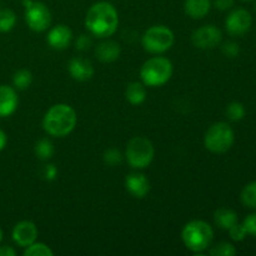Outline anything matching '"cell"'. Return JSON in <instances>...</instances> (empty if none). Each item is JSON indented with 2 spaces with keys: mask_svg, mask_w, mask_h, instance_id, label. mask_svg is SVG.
<instances>
[{
  "mask_svg": "<svg viewBox=\"0 0 256 256\" xmlns=\"http://www.w3.org/2000/svg\"><path fill=\"white\" fill-rule=\"evenodd\" d=\"M84 24L90 34L100 39H106L118 30L119 14L114 5L110 2H95L88 10Z\"/></svg>",
  "mask_w": 256,
  "mask_h": 256,
  "instance_id": "1",
  "label": "cell"
},
{
  "mask_svg": "<svg viewBox=\"0 0 256 256\" xmlns=\"http://www.w3.org/2000/svg\"><path fill=\"white\" fill-rule=\"evenodd\" d=\"M78 122L76 112L69 104L52 105L42 118V129L54 138L68 136L75 129Z\"/></svg>",
  "mask_w": 256,
  "mask_h": 256,
  "instance_id": "2",
  "label": "cell"
},
{
  "mask_svg": "<svg viewBox=\"0 0 256 256\" xmlns=\"http://www.w3.org/2000/svg\"><path fill=\"white\" fill-rule=\"evenodd\" d=\"M182 240L188 250L194 254H202L212 246L214 230L204 220H192L182 228Z\"/></svg>",
  "mask_w": 256,
  "mask_h": 256,
  "instance_id": "3",
  "label": "cell"
},
{
  "mask_svg": "<svg viewBox=\"0 0 256 256\" xmlns=\"http://www.w3.org/2000/svg\"><path fill=\"white\" fill-rule=\"evenodd\" d=\"M174 66L168 58L152 56L140 68V78L145 86L158 88L166 84L172 76Z\"/></svg>",
  "mask_w": 256,
  "mask_h": 256,
  "instance_id": "4",
  "label": "cell"
},
{
  "mask_svg": "<svg viewBox=\"0 0 256 256\" xmlns=\"http://www.w3.org/2000/svg\"><path fill=\"white\" fill-rule=\"evenodd\" d=\"M234 142V129L225 122H218L210 125L204 135V146L214 154H224L229 152Z\"/></svg>",
  "mask_w": 256,
  "mask_h": 256,
  "instance_id": "5",
  "label": "cell"
},
{
  "mask_svg": "<svg viewBox=\"0 0 256 256\" xmlns=\"http://www.w3.org/2000/svg\"><path fill=\"white\" fill-rule=\"evenodd\" d=\"M154 156V145L148 138L134 136L128 142L124 158L132 169H145L152 164Z\"/></svg>",
  "mask_w": 256,
  "mask_h": 256,
  "instance_id": "6",
  "label": "cell"
},
{
  "mask_svg": "<svg viewBox=\"0 0 256 256\" xmlns=\"http://www.w3.org/2000/svg\"><path fill=\"white\" fill-rule=\"evenodd\" d=\"M175 42V35L170 28L165 25L150 26L142 34V45L145 52L150 54L160 55L172 49Z\"/></svg>",
  "mask_w": 256,
  "mask_h": 256,
  "instance_id": "7",
  "label": "cell"
},
{
  "mask_svg": "<svg viewBox=\"0 0 256 256\" xmlns=\"http://www.w3.org/2000/svg\"><path fill=\"white\" fill-rule=\"evenodd\" d=\"M25 22L32 32H42L49 29L52 24L50 9L42 2L25 0Z\"/></svg>",
  "mask_w": 256,
  "mask_h": 256,
  "instance_id": "8",
  "label": "cell"
},
{
  "mask_svg": "<svg viewBox=\"0 0 256 256\" xmlns=\"http://www.w3.org/2000/svg\"><path fill=\"white\" fill-rule=\"evenodd\" d=\"M222 42V32L212 24L198 28L192 34V42L194 46L202 50H210L219 46Z\"/></svg>",
  "mask_w": 256,
  "mask_h": 256,
  "instance_id": "9",
  "label": "cell"
},
{
  "mask_svg": "<svg viewBox=\"0 0 256 256\" xmlns=\"http://www.w3.org/2000/svg\"><path fill=\"white\" fill-rule=\"evenodd\" d=\"M252 25V16L246 9H235L225 19V29L232 36L246 34Z\"/></svg>",
  "mask_w": 256,
  "mask_h": 256,
  "instance_id": "10",
  "label": "cell"
},
{
  "mask_svg": "<svg viewBox=\"0 0 256 256\" xmlns=\"http://www.w3.org/2000/svg\"><path fill=\"white\" fill-rule=\"evenodd\" d=\"M38 235H39V232H38L36 225L29 220H22V222H18L12 232L14 242L18 246L22 248H26L36 242Z\"/></svg>",
  "mask_w": 256,
  "mask_h": 256,
  "instance_id": "11",
  "label": "cell"
},
{
  "mask_svg": "<svg viewBox=\"0 0 256 256\" xmlns=\"http://www.w3.org/2000/svg\"><path fill=\"white\" fill-rule=\"evenodd\" d=\"M72 40V32L69 26L59 24L52 26L48 32L46 42L54 50H64L70 45Z\"/></svg>",
  "mask_w": 256,
  "mask_h": 256,
  "instance_id": "12",
  "label": "cell"
},
{
  "mask_svg": "<svg viewBox=\"0 0 256 256\" xmlns=\"http://www.w3.org/2000/svg\"><path fill=\"white\" fill-rule=\"evenodd\" d=\"M125 189L132 196L142 199L150 192V182L142 172H132L125 178Z\"/></svg>",
  "mask_w": 256,
  "mask_h": 256,
  "instance_id": "13",
  "label": "cell"
},
{
  "mask_svg": "<svg viewBox=\"0 0 256 256\" xmlns=\"http://www.w3.org/2000/svg\"><path fill=\"white\" fill-rule=\"evenodd\" d=\"M19 105L16 89L9 85H0V118L14 114Z\"/></svg>",
  "mask_w": 256,
  "mask_h": 256,
  "instance_id": "14",
  "label": "cell"
},
{
  "mask_svg": "<svg viewBox=\"0 0 256 256\" xmlns=\"http://www.w3.org/2000/svg\"><path fill=\"white\" fill-rule=\"evenodd\" d=\"M70 76L76 82H88L94 76V66L92 62L84 58H74L68 65Z\"/></svg>",
  "mask_w": 256,
  "mask_h": 256,
  "instance_id": "15",
  "label": "cell"
},
{
  "mask_svg": "<svg viewBox=\"0 0 256 256\" xmlns=\"http://www.w3.org/2000/svg\"><path fill=\"white\" fill-rule=\"evenodd\" d=\"M120 52H122L120 44L112 40H105L100 42L95 49V55L102 62H116L120 56Z\"/></svg>",
  "mask_w": 256,
  "mask_h": 256,
  "instance_id": "16",
  "label": "cell"
},
{
  "mask_svg": "<svg viewBox=\"0 0 256 256\" xmlns=\"http://www.w3.org/2000/svg\"><path fill=\"white\" fill-rule=\"evenodd\" d=\"M212 5V0H185V14L192 18V19H202V18L209 14Z\"/></svg>",
  "mask_w": 256,
  "mask_h": 256,
  "instance_id": "17",
  "label": "cell"
},
{
  "mask_svg": "<svg viewBox=\"0 0 256 256\" xmlns=\"http://www.w3.org/2000/svg\"><path fill=\"white\" fill-rule=\"evenodd\" d=\"M146 86L142 82H132L125 89V99L129 104L134 105V106L142 105L146 100Z\"/></svg>",
  "mask_w": 256,
  "mask_h": 256,
  "instance_id": "18",
  "label": "cell"
},
{
  "mask_svg": "<svg viewBox=\"0 0 256 256\" xmlns=\"http://www.w3.org/2000/svg\"><path fill=\"white\" fill-rule=\"evenodd\" d=\"M214 222L220 229L229 230L232 225L239 222V218L234 210L228 209V208H220L214 212Z\"/></svg>",
  "mask_w": 256,
  "mask_h": 256,
  "instance_id": "19",
  "label": "cell"
},
{
  "mask_svg": "<svg viewBox=\"0 0 256 256\" xmlns=\"http://www.w3.org/2000/svg\"><path fill=\"white\" fill-rule=\"evenodd\" d=\"M34 152L35 155H36L38 159L42 160V162H48V160L52 159V158L54 156V144H52V140L48 139V138H42V139L38 140L36 144H35Z\"/></svg>",
  "mask_w": 256,
  "mask_h": 256,
  "instance_id": "20",
  "label": "cell"
},
{
  "mask_svg": "<svg viewBox=\"0 0 256 256\" xmlns=\"http://www.w3.org/2000/svg\"><path fill=\"white\" fill-rule=\"evenodd\" d=\"M240 200L246 208L256 210V180L245 185L240 192Z\"/></svg>",
  "mask_w": 256,
  "mask_h": 256,
  "instance_id": "21",
  "label": "cell"
},
{
  "mask_svg": "<svg viewBox=\"0 0 256 256\" xmlns=\"http://www.w3.org/2000/svg\"><path fill=\"white\" fill-rule=\"evenodd\" d=\"M32 75L29 70H18L12 76V85L16 90H26L32 85Z\"/></svg>",
  "mask_w": 256,
  "mask_h": 256,
  "instance_id": "22",
  "label": "cell"
},
{
  "mask_svg": "<svg viewBox=\"0 0 256 256\" xmlns=\"http://www.w3.org/2000/svg\"><path fill=\"white\" fill-rule=\"evenodd\" d=\"M16 25V15L10 9L0 10V32H8Z\"/></svg>",
  "mask_w": 256,
  "mask_h": 256,
  "instance_id": "23",
  "label": "cell"
},
{
  "mask_svg": "<svg viewBox=\"0 0 256 256\" xmlns=\"http://www.w3.org/2000/svg\"><path fill=\"white\" fill-rule=\"evenodd\" d=\"M25 256H52L54 252L49 245L44 244V242H34L32 245L25 248L24 252Z\"/></svg>",
  "mask_w": 256,
  "mask_h": 256,
  "instance_id": "24",
  "label": "cell"
},
{
  "mask_svg": "<svg viewBox=\"0 0 256 256\" xmlns=\"http://www.w3.org/2000/svg\"><path fill=\"white\" fill-rule=\"evenodd\" d=\"M246 115V110H245L244 104L239 102H232L228 105L226 108V116L228 119L232 122H240Z\"/></svg>",
  "mask_w": 256,
  "mask_h": 256,
  "instance_id": "25",
  "label": "cell"
},
{
  "mask_svg": "<svg viewBox=\"0 0 256 256\" xmlns=\"http://www.w3.org/2000/svg\"><path fill=\"white\" fill-rule=\"evenodd\" d=\"M209 254L212 256H235L238 252L232 242H220L209 250Z\"/></svg>",
  "mask_w": 256,
  "mask_h": 256,
  "instance_id": "26",
  "label": "cell"
},
{
  "mask_svg": "<svg viewBox=\"0 0 256 256\" xmlns=\"http://www.w3.org/2000/svg\"><path fill=\"white\" fill-rule=\"evenodd\" d=\"M122 159H124V155L120 150L112 148V149L105 150V152L102 154V160L106 165L109 166H116V165L122 164Z\"/></svg>",
  "mask_w": 256,
  "mask_h": 256,
  "instance_id": "27",
  "label": "cell"
},
{
  "mask_svg": "<svg viewBox=\"0 0 256 256\" xmlns=\"http://www.w3.org/2000/svg\"><path fill=\"white\" fill-rule=\"evenodd\" d=\"M228 232H229L230 239H232V242H242V240L246 239V236H248V232H246V229H245V226L242 224H239V222H236L235 225H232V226L230 228Z\"/></svg>",
  "mask_w": 256,
  "mask_h": 256,
  "instance_id": "28",
  "label": "cell"
},
{
  "mask_svg": "<svg viewBox=\"0 0 256 256\" xmlns=\"http://www.w3.org/2000/svg\"><path fill=\"white\" fill-rule=\"evenodd\" d=\"M222 54L228 58H236L240 52V46L235 42H226L222 46Z\"/></svg>",
  "mask_w": 256,
  "mask_h": 256,
  "instance_id": "29",
  "label": "cell"
},
{
  "mask_svg": "<svg viewBox=\"0 0 256 256\" xmlns=\"http://www.w3.org/2000/svg\"><path fill=\"white\" fill-rule=\"evenodd\" d=\"M242 225H244L245 229H246L248 235H252V236L256 238V212L248 215V216L245 218Z\"/></svg>",
  "mask_w": 256,
  "mask_h": 256,
  "instance_id": "30",
  "label": "cell"
},
{
  "mask_svg": "<svg viewBox=\"0 0 256 256\" xmlns=\"http://www.w3.org/2000/svg\"><path fill=\"white\" fill-rule=\"evenodd\" d=\"M42 176L48 182H52L58 176V168L54 164H46L42 170Z\"/></svg>",
  "mask_w": 256,
  "mask_h": 256,
  "instance_id": "31",
  "label": "cell"
},
{
  "mask_svg": "<svg viewBox=\"0 0 256 256\" xmlns=\"http://www.w3.org/2000/svg\"><path fill=\"white\" fill-rule=\"evenodd\" d=\"M90 46H92V39H90L89 35L82 34L78 38L76 42H75V48H76L78 50H80V52H85V50L89 49Z\"/></svg>",
  "mask_w": 256,
  "mask_h": 256,
  "instance_id": "32",
  "label": "cell"
},
{
  "mask_svg": "<svg viewBox=\"0 0 256 256\" xmlns=\"http://www.w3.org/2000/svg\"><path fill=\"white\" fill-rule=\"evenodd\" d=\"M232 5H234V0H214V6L222 12L232 9Z\"/></svg>",
  "mask_w": 256,
  "mask_h": 256,
  "instance_id": "33",
  "label": "cell"
},
{
  "mask_svg": "<svg viewBox=\"0 0 256 256\" xmlns=\"http://www.w3.org/2000/svg\"><path fill=\"white\" fill-rule=\"evenodd\" d=\"M16 255V252L12 249V246H0V256H15Z\"/></svg>",
  "mask_w": 256,
  "mask_h": 256,
  "instance_id": "34",
  "label": "cell"
},
{
  "mask_svg": "<svg viewBox=\"0 0 256 256\" xmlns=\"http://www.w3.org/2000/svg\"><path fill=\"white\" fill-rule=\"evenodd\" d=\"M6 144H8L6 134H5V132H2V130L0 129V152H2V150L5 149Z\"/></svg>",
  "mask_w": 256,
  "mask_h": 256,
  "instance_id": "35",
  "label": "cell"
},
{
  "mask_svg": "<svg viewBox=\"0 0 256 256\" xmlns=\"http://www.w3.org/2000/svg\"><path fill=\"white\" fill-rule=\"evenodd\" d=\"M2 236H4V234H2V228H0V242H2Z\"/></svg>",
  "mask_w": 256,
  "mask_h": 256,
  "instance_id": "36",
  "label": "cell"
},
{
  "mask_svg": "<svg viewBox=\"0 0 256 256\" xmlns=\"http://www.w3.org/2000/svg\"><path fill=\"white\" fill-rule=\"evenodd\" d=\"M244 2H252V0H244Z\"/></svg>",
  "mask_w": 256,
  "mask_h": 256,
  "instance_id": "37",
  "label": "cell"
},
{
  "mask_svg": "<svg viewBox=\"0 0 256 256\" xmlns=\"http://www.w3.org/2000/svg\"><path fill=\"white\" fill-rule=\"evenodd\" d=\"M255 10H256V2H255Z\"/></svg>",
  "mask_w": 256,
  "mask_h": 256,
  "instance_id": "38",
  "label": "cell"
}]
</instances>
